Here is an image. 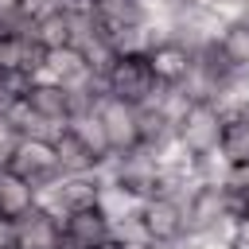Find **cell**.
<instances>
[{
	"instance_id": "1",
	"label": "cell",
	"mask_w": 249,
	"mask_h": 249,
	"mask_svg": "<svg viewBox=\"0 0 249 249\" xmlns=\"http://www.w3.org/2000/svg\"><path fill=\"white\" fill-rule=\"evenodd\" d=\"M222 27H226V16H222V12H214V8L179 4V8L171 12V39H175V43H183L191 54H195V51L214 47V43H218V35H222Z\"/></svg>"
},
{
	"instance_id": "2",
	"label": "cell",
	"mask_w": 249,
	"mask_h": 249,
	"mask_svg": "<svg viewBox=\"0 0 249 249\" xmlns=\"http://www.w3.org/2000/svg\"><path fill=\"white\" fill-rule=\"evenodd\" d=\"M109 82V93L121 97V101H132V105H144L152 93H156V74H152V62L148 54H117V62L109 66L105 74Z\"/></svg>"
},
{
	"instance_id": "3",
	"label": "cell",
	"mask_w": 249,
	"mask_h": 249,
	"mask_svg": "<svg viewBox=\"0 0 249 249\" xmlns=\"http://www.w3.org/2000/svg\"><path fill=\"white\" fill-rule=\"evenodd\" d=\"M222 128H226V117L218 113V105L195 101L191 113L175 124V136H179V144H183L191 156H202V152L222 148Z\"/></svg>"
},
{
	"instance_id": "4",
	"label": "cell",
	"mask_w": 249,
	"mask_h": 249,
	"mask_svg": "<svg viewBox=\"0 0 249 249\" xmlns=\"http://www.w3.org/2000/svg\"><path fill=\"white\" fill-rule=\"evenodd\" d=\"M8 167L16 175H23L35 191H43L47 183H54L62 171H58V152H54V140H39V136H23L8 160Z\"/></svg>"
},
{
	"instance_id": "5",
	"label": "cell",
	"mask_w": 249,
	"mask_h": 249,
	"mask_svg": "<svg viewBox=\"0 0 249 249\" xmlns=\"http://www.w3.org/2000/svg\"><path fill=\"white\" fill-rule=\"evenodd\" d=\"M140 214H144V226H148V241L175 249L187 237V206L183 202L163 198V195H152V198H144Z\"/></svg>"
},
{
	"instance_id": "6",
	"label": "cell",
	"mask_w": 249,
	"mask_h": 249,
	"mask_svg": "<svg viewBox=\"0 0 249 249\" xmlns=\"http://www.w3.org/2000/svg\"><path fill=\"white\" fill-rule=\"evenodd\" d=\"M97 113L105 121V132H109V144H113L117 156L140 148V109L132 101H121V97L109 93V97H101Z\"/></svg>"
},
{
	"instance_id": "7",
	"label": "cell",
	"mask_w": 249,
	"mask_h": 249,
	"mask_svg": "<svg viewBox=\"0 0 249 249\" xmlns=\"http://www.w3.org/2000/svg\"><path fill=\"white\" fill-rule=\"evenodd\" d=\"M62 237V222L47 214L39 202L16 218V249H54Z\"/></svg>"
},
{
	"instance_id": "8",
	"label": "cell",
	"mask_w": 249,
	"mask_h": 249,
	"mask_svg": "<svg viewBox=\"0 0 249 249\" xmlns=\"http://www.w3.org/2000/svg\"><path fill=\"white\" fill-rule=\"evenodd\" d=\"M62 233H66L78 249H97V245L113 241V222H109L97 206H86V210H74V214L62 222Z\"/></svg>"
},
{
	"instance_id": "9",
	"label": "cell",
	"mask_w": 249,
	"mask_h": 249,
	"mask_svg": "<svg viewBox=\"0 0 249 249\" xmlns=\"http://www.w3.org/2000/svg\"><path fill=\"white\" fill-rule=\"evenodd\" d=\"M148 62H152V74L160 86H183V78L191 70V51L175 39H163L148 51Z\"/></svg>"
},
{
	"instance_id": "10",
	"label": "cell",
	"mask_w": 249,
	"mask_h": 249,
	"mask_svg": "<svg viewBox=\"0 0 249 249\" xmlns=\"http://www.w3.org/2000/svg\"><path fill=\"white\" fill-rule=\"evenodd\" d=\"M93 16L101 23V35H117L124 27L148 23V0H93Z\"/></svg>"
},
{
	"instance_id": "11",
	"label": "cell",
	"mask_w": 249,
	"mask_h": 249,
	"mask_svg": "<svg viewBox=\"0 0 249 249\" xmlns=\"http://www.w3.org/2000/svg\"><path fill=\"white\" fill-rule=\"evenodd\" d=\"M27 105L47 117V121H62L70 124V97H66V86L62 82H47V78H35L31 89H27Z\"/></svg>"
},
{
	"instance_id": "12",
	"label": "cell",
	"mask_w": 249,
	"mask_h": 249,
	"mask_svg": "<svg viewBox=\"0 0 249 249\" xmlns=\"http://www.w3.org/2000/svg\"><path fill=\"white\" fill-rule=\"evenodd\" d=\"M54 152H58V171L62 175H89V171H97V156L70 132V124H66V132L54 140Z\"/></svg>"
},
{
	"instance_id": "13",
	"label": "cell",
	"mask_w": 249,
	"mask_h": 249,
	"mask_svg": "<svg viewBox=\"0 0 249 249\" xmlns=\"http://www.w3.org/2000/svg\"><path fill=\"white\" fill-rule=\"evenodd\" d=\"M35 195H39V191H35L23 175H16L12 167H0V214L19 218L23 210L35 206Z\"/></svg>"
},
{
	"instance_id": "14",
	"label": "cell",
	"mask_w": 249,
	"mask_h": 249,
	"mask_svg": "<svg viewBox=\"0 0 249 249\" xmlns=\"http://www.w3.org/2000/svg\"><path fill=\"white\" fill-rule=\"evenodd\" d=\"M89 70V62H86V54L78 51V47H54V51H47V66H43V74L39 78H47V82H74L78 74H86Z\"/></svg>"
},
{
	"instance_id": "15",
	"label": "cell",
	"mask_w": 249,
	"mask_h": 249,
	"mask_svg": "<svg viewBox=\"0 0 249 249\" xmlns=\"http://www.w3.org/2000/svg\"><path fill=\"white\" fill-rule=\"evenodd\" d=\"M70 132L97 156V160H109L113 156V144H109V132H105V121H101V113L97 109H89V113H78V117H70Z\"/></svg>"
},
{
	"instance_id": "16",
	"label": "cell",
	"mask_w": 249,
	"mask_h": 249,
	"mask_svg": "<svg viewBox=\"0 0 249 249\" xmlns=\"http://www.w3.org/2000/svg\"><path fill=\"white\" fill-rule=\"evenodd\" d=\"M218 51L230 58V66H249V12L226 19L222 35H218Z\"/></svg>"
},
{
	"instance_id": "17",
	"label": "cell",
	"mask_w": 249,
	"mask_h": 249,
	"mask_svg": "<svg viewBox=\"0 0 249 249\" xmlns=\"http://www.w3.org/2000/svg\"><path fill=\"white\" fill-rule=\"evenodd\" d=\"M140 206H144V198H140V195H132L128 187H121L117 179H101L97 210H101L109 222H117V218H124V214H136Z\"/></svg>"
},
{
	"instance_id": "18",
	"label": "cell",
	"mask_w": 249,
	"mask_h": 249,
	"mask_svg": "<svg viewBox=\"0 0 249 249\" xmlns=\"http://www.w3.org/2000/svg\"><path fill=\"white\" fill-rule=\"evenodd\" d=\"M222 152H226V160L233 167L249 163V117L245 113H237V117L226 121V128H222Z\"/></svg>"
},
{
	"instance_id": "19",
	"label": "cell",
	"mask_w": 249,
	"mask_h": 249,
	"mask_svg": "<svg viewBox=\"0 0 249 249\" xmlns=\"http://www.w3.org/2000/svg\"><path fill=\"white\" fill-rule=\"evenodd\" d=\"M148 101H152L171 124H179V121L191 113V105H195V97H191L183 86H156V93H152Z\"/></svg>"
},
{
	"instance_id": "20",
	"label": "cell",
	"mask_w": 249,
	"mask_h": 249,
	"mask_svg": "<svg viewBox=\"0 0 249 249\" xmlns=\"http://www.w3.org/2000/svg\"><path fill=\"white\" fill-rule=\"evenodd\" d=\"M35 39L47 47V51H54V47H66L70 43V16L66 12H47V16H39V27H35Z\"/></svg>"
},
{
	"instance_id": "21",
	"label": "cell",
	"mask_w": 249,
	"mask_h": 249,
	"mask_svg": "<svg viewBox=\"0 0 249 249\" xmlns=\"http://www.w3.org/2000/svg\"><path fill=\"white\" fill-rule=\"evenodd\" d=\"M230 171H233V163L226 160L222 148L195 156V175H198V183H230Z\"/></svg>"
},
{
	"instance_id": "22",
	"label": "cell",
	"mask_w": 249,
	"mask_h": 249,
	"mask_svg": "<svg viewBox=\"0 0 249 249\" xmlns=\"http://www.w3.org/2000/svg\"><path fill=\"white\" fill-rule=\"evenodd\" d=\"M31 74H23V70H0V109H8V105H16V101H23L27 97V89H31Z\"/></svg>"
},
{
	"instance_id": "23",
	"label": "cell",
	"mask_w": 249,
	"mask_h": 249,
	"mask_svg": "<svg viewBox=\"0 0 249 249\" xmlns=\"http://www.w3.org/2000/svg\"><path fill=\"white\" fill-rule=\"evenodd\" d=\"M113 241L117 245H136V241H148V226H144V214H124L113 222Z\"/></svg>"
},
{
	"instance_id": "24",
	"label": "cell",
	"mask_w": 249,
	"mask_h": 249,
	"mask_svg": "<svg viewBox=\"0 0 249 249\" xmlns=\"http://www.w3.org/2000/svg\"><path fill=\"white\" fill-rule=\"evenodd\" d=\"M19 140H23L19 128L8 121V113H0V163H4V167H8V160H12V152H16Z\"/></svg>"
},
{
	"instance_id": "25",
	"label": "cell",
	"mask_w": 249,
	"mask_h": 249,
	"mask_svg": "<svg viewBox=\"0 0 249 249\" xmlns=\"http://www.w3.org/2000/svg\"><path fill=\"white\" fill-rule=\"evenodd\" d=\"M230 187H233V195L245 202V210H249V163H237L233 171H230Z\"/></svg>"
},
{
	"instance_id": "26",
	"label": "cell",
	"mask_w": 249,
	"mask_h": 249,
	"mask_svg": "<svg viewBox=\"0 0 249 249\" xmlns=\"http://www.w3.org/2000/svg\"><path fill=\"white\" fill-rule=\"evenodd\" d=\"M0 249H16V218L0 214Z\"/></svg>"
},
{
	"instance_id": "27",
	"label": "cell",
	"mask_w": 249,
	"mask_h": 249,
	"mask_svg": "<svg viewBox=\"0 0 249 249\" xmlns=\"http://www.w3.org/2000/svg\"><path fill=\"white\" fill-rule=\"evenodd\" d=\"M121 249H167V245H156V241H136V245H121Z\"/></svg>"
},
{
	"instance_id": "28",
	"label": "cell",
	"mask_w": 249,
	"mask_h": 249,
	"mask_svg": "<svg viewBox=\"0 0 249 249\" xmlns=\"http://www.w3.org/2000/svg\"><path fill=\"white\" fill-rule=\"evenodd\" d=\"M97 249H121V245H117V241H105V245H97Z\"/></svg>"
}]
</instances>
